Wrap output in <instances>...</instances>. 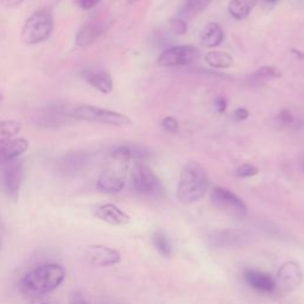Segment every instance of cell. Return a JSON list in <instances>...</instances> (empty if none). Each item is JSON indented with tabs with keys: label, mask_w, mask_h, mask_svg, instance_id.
<instances>
[{
	"label": "cell",
	"mask_w": 304,
	"mask_h": 304,
	"mask_svg": "<svg viewBox=\"0 0 304 304\" xmlns=\"http://www.w3.org/2000/svg\"><path fill=\"white\" fill-rule=\"evenodd\" d=\"M132 160L130 145L114 146L108 156V163L96 182L97 189L103 193L115 194L124 189L129 164Z\"/></svg>",
	"instance_id": "6da1fadb"
},
{
	"label": "cell",
	"mask_w": 304,
	"mask_h": 304,
	"mask_svg": "<svg viewBox=\"0 0 304 304\" xmlns=\"http://www.w3.org/2000/svg\"><path fill=\"white\" fill-rule=\"evenodd\" d=\"M209 176L205 167L198 162H189L179 175L177 197L181 204L191 205L200 201L209 189Z\"/></svg>",
	"instance_id": "7a4b0ae2"
},
{
	"label": "cell",
	"mask_w": 304,
	"mask_h": 304,
	"mask_svg": "<svg viewBox=\"0 0 304 304\" xmlns=\"http://www.w3.org/2000/svg\"><path fill=\"white\" fill-rule=\"evenodd\" d=\"M66 269L62 265L44 264L26 273L21 281V289L28 295H44L54 291L65 281Z\"/></svg>",
	"instance_id": "3957f363"
},
{
	"label": "cell",
	"mask_w": 304,
	"mask_h": 304,
	"mask_svg": "<svg viewBox=\"0 0 304 304\" xmlns=\"http://www.w3.org/2000/svg\"><path fill=\"white\" fill-rule=\"evenodd\" d=\"M54 16L48 9L36 11L25 21L22 29V40L28 46L46 42L54 31Z\"/></svg>",
	"instance_id": "277c9868"
},
{
	"label": "cell",
	"mask_w": 304,
	"mask_h": 304,
	"mask_svg": "<svg viewBox=\"0 0 304 304\" xmlns=\"http://www.w3.org/2000/svg\"><path fill=\"white\" fill-rule=\"evenodd\" d=\"M71 117L80 121L101 124V125L123 127L131 124V119L125 114L103 108L94 105H78L73 107Z\"/></svg>",
	"instance_id": "5b68a950"
},
{
	"label": "cell",
	"mask_w": 304,
	"mask_h": 304,
	"mask_svg": "<svg viewBox=\"0 0 304 304\" xmlns=\"http://www.w3.org/2000/svg\"><path fill=\"white\" fill-rule=\"evenodd\" d=\"M131 183L137 194L145 196H157L163 193V186L159 178L149 165L144 162H138L131 171Z\"/></svg>",
	"instance_id": "8992f818"
},
{
	"label": "cell",
	"mask_w": 304,
	"mask_h": 304,
	"mask_svg": "<svg viewBox=\"0 0 304 304\" xmlns=\"http://www.w3.org/2000/svg\"><path fill=\"white\" fill-rule=\"evenodd\" d=\"M71 112L73 108L68 104L50 103L37 112L36 125L46 130L61 129L73 119Z\"/></svg>",
	"instance_id": "52a82bcc"
},
{
	"label": "cell",
	"mask_w": 304,
	"mask_h": 304,
	"mask_svg": "<svg viewBox=\"0 0 304 304\" xmlns=\"http://www.w3.org/2000/svg\"><path fill=\"white\" fill-rule=\"evenodd\" d=\"M24 167L19 159L0 164V188L3 193L11 200L16 201L19 196Z\"/></svg>",
	"instance_id": "ba28073f"
},
{
	"label": "cell",
	"mask_w": 304,
	"mask_h": 304,
	"mask_svg": "<svg viewBox=\"0 0 304 304\" xmlns=\"http://www.w3.org/2000/svg\"><path fill=\"white\" fill-rule=\"evenodd\" d=\"M200 58V51L193 46H176L168 48L159 55L157 63L160 67L188 66Z\"/></svg>",
	"instance_id": "9c48e42d"
},
{
	"label": "cell",
	"mask_w": 304,
	"mask_h": 304,
	"mask_svg": "<svg viewBox=\"0 0 304 304\" xmlns=\"http://www.w3.org/2000/svg\"><path fill=\"white\" fill-rule=\"evenodd\" d=\"M212 204L217 209L233 215L242 216L247 213V206L238 195L224 187H215L211 194Z\"/></svg>",
	"instance_id": "30bf717a"
},
{
	"label": "cell",
	"mask_w": 304,
	"mask_h": 304,
	"mask_svg": "<svg viewBox=\"0 0 304 304\" xmlns=\"http://www.w3.org/2000/svg\"><path fill=\"white\" fill-rule=\"evenodd\" d=\"M250 232L245 230H217L211 232L206 236V241L213 249H232V247L244 245L250 240Z\"/></svg>",
	"instance_id": "8fae6325"
},
{
	"label": "cell",
	"mask_w": 304,
	"mask_h": 304,
	"mask_svg": "<svg viewBox=\"0 0 304 304\" xmlns=\"http://www.w3.org/2000/svg\"><path fill=\"white\" fill-rule=\"evenodd\" d=\"M303 271L298 262L294 260L284 262L277 272L276 289L283 292H291L297 289L303 281Z\"/></svg>",
	"instance_id": "7c38bea8"
},
{
	"label": "cell",
	"mask_w": 304,
	"mask_h": 304,
	"mask_svg": "<svg viewBox=\"0 0 304 304\" xmlns=\"http://www.w3.org/2000/svg\"><path fill=\"white\" fill-rule=\"evenodd\" d=\"M107 23L101 19H93L86 22L80 26L75 36V44L80 48H87L95 43L101 36L106 32Z\"/></svg>",
	"instance_id": "4fadbf2b"
},
{
	"label": "cell",
	"mask_w": 304,
	"mask_h": 304,
	"mask_svg": "<svg viewBox=\"0 0 304 304\" xmlns=\"http://www.w3.org/2000/svg\"><path fill=\"white\" fill-rule=\"evenodd\" d=\"M88 261L97 268H108L117 265L121 260L120 253L117 250L105 245L89 246L86 251Z\"/></svg>",
	"instance_id": "5bb4252c"
},
{
	"label": "cell",
	"mask_w": 304,
	"mask_h": 304,
	"mask_svg": "<svg viewBox=\"0 0 304 304\" xmlns=\"http://www.w3.org/2000/svg\"><path fill=\"white\" fill-rule=\"evenodd\" d=\"M80 77L94 89L103 94H110L113 91V78L107 70L99 68H86L80 71Z\"/></svg>",
	"instance_id": "9a60e30c"
},
{
	"label": "cell",
	"mask_w": 304,
	"mask_h": 304,
	"mask_svg": "<svg viewBox=\"0 0 304 304\" xmlns=\"http://www.w3.org/2000/svg\"><path fill=\"white\" fill-rule=\"evenodd\" d=\"M92 212L94 216L112 226H125L130 222V216L113 204L95 205Z\"/></svg>",
	"instance_id": "2e32d148"
},
{
	"label": "cell",
	"mask_w": 304,
	"mask_h": 304,
	"mask_svg": "<svg viewBox=\"0 0 304 304\" xmlns=\"http://www.w3.org/2000/svg\"><path fill=\"white\" fill-rule=\"evenodd\" d=\"M89 158L91 156L86 151H71L59 158L57 168L63 175H75L88 164Z\"/></svg>",
	"instance_id": "e0dca14e"
},
{
	"label": "cell",
	"mask_w": 304,
	"mask_h": 304,
	"mask_svg": "<svg viewBox=\"0 0 304 304\" xmlns=\"http://www.w3.org/2000/svg\"><path fill=\"white\" fill-rule=\"evenodd\" d=\"M242 277L251 288L256 289L258 291L272 294L276 290V279L269 273L253 269H246Z\"/></svg>",
	"instance_id": "ac0fdd59"
},
{
	"label": "cell",
	"mask_w": 304,
	"mask_h": 304,
	"mask_svg": "<svg viewBox=\"0 0 304 304\" xmlns=\"http://www.w3.org/2000/svg\"><path fill=\"white\" fill-rule=\"evenodd\" d=\"M29 141L25 138H13L0 145V164L19 159L29 150Z\"/></svg>",
	"instance_id": "d6986e66"
},
{
	"label": "cell",
	"mask_w": 304,
	"mask_h": 304,
	"mask_svg": "<svg viewBox=\"0 0 304 304\" xmlns=\"http://www.w3.org/2000/svg\"><path fill=\"white\" fill-rule=\"evenodd\" d=\"M281 76L280 71L273 66H264L261 68L253 71L246 78V85L251 88H259L262 85H265L269 80L272 78H278Z\"/></svg>",
	"instance_id": "ffe728a7"
},
{
	"label": "cell",
	"mask_w": 304,
	"mask_h": 304,
	"mask_svg": "<svg viewBox=\"0 0 304 304\" xmlns=\"http://www.w3.org/2000/svg\"><path fill=\"white\" fill-rule=\"evenodd\" d=\"M224 30L216 23H208L200 33V42L206 48H215L224 42Z\"/></svg>",
	"instance_id": "44dd1931"
},
{
	"label": "cell",
	"mask_w": 304,
	"mask_h": 304,
	"mask_svg": "<svg viewBox=\"0 0 304 304\" xmlns=\"http://www.w3.org/2000/svg\"><path fill=\"white\" fill-rule=\"evenodd\" d=\"M258 0H231L228 5V12L233 18L241 21L251 13L256 7Z\"/></svg>",
	"instance_id": "7402d4cb"
},
{
	"label": "cell",
	"mask_w": 304,
	"mask_h": 304,
	"mask_svg": "<svg viewBox=\"0 0 304 304\" xmlns=\"http://www.w3.org/2000/svg\"><path fill=\"white\" fill-rule=\"evenodd\" d=\"M211 0H185L179 7V18H193L207 9Z\"/></svg>",
	"instance_id": "603a6c76"
},
{
	"label": "cell",
	"mask_w": 304,
	"mask_h": 304,
	"mask_svg": "<svg viewBox=\"0 0 304 304\" xmlns=\"http://www.w3.org/2000/svg\"><path fill=\"white\" fill-rule=\"evenodd\" d=\"M206 62L217 69H227L233 66V57L224 51H209L205 56Z\"/></svg>",
	"instance_id": "cb8c5ba5"
},
{
	"label": "cell",
	"mask_w": 304,
	"mask_h": 304,
	"mask_svg": "<svg viewBox=\"0 0 304 304\" xmlns=\"http://www.w3.org/2000/svg\"><path fill=\"white\" fill-rule=\"evenodd\" d=\"M23 124L17 120H2L0 121V145L13 139L21 133Z\"/></svg>",
	"instance_id": "d4e9b609"
},
{
	"label": "cell",
	"mask_w": 304,
	"mask_h": 304,
	"mask_svg": "<svg viewBox=\"0 0 304 304\" xmlns=\"http://www.w3.org/2000/svg\"><path fill=\"white\" fill-rule=\"evenodd\" d=\"M152 244L157 252L164 258H170L174 252L172 244L168 235L162 231H156L152 235Z\"/></svg>",
	"instance_id": "484cf974"
},
{
	"label": "cell",
	"mask_w": 304,
	"mask_h": 304,
	"mask_svg": "<svg viewBox=\"0 0 304 304\" xmlns=\"http://www.w3.org/2000/svg\"><path fill=\"white\" fill-rule=\"evenodd\" d=\"M259 172L258 168L254 167L252 164H242L236 169V176L240 178H246V177H253Z\"/></svg>",
	"instance_id": "4316f807"
},
{
	"label": "cell",
	"mask_w": 304,
	"mask_h": 304,
	"mask_svg": "<svg viewBox=\"0 0 304 304\" xmlns=\"http://www.w3.org/2000/svg\"><path fill=\"white\" fill-rule=\"evenodd\" d=\"M163 129L169 133H177L179 131V124L174 117H167L162 121Z\"/></svg>",
	"instance_id": "83f0119b"
},
{
	"label": "cell",
	"mask_w": 304,
	"mask_h": 304,
	"mask_svg": "<svg viewBox=\"0 0 304 304\" xmlns=\"http://www.w3.org/2000/svg\"><path fill=\"white\" fill-rule=\"evenodd\" d=\"M170 26L172 31L178 33V35H183V33H186L187 31V23L185 22V19H182V18L179 17L171 19Z\"/></svg>",
	"instance_id": "f1b7e54d"
},
{
	"label": "cell",
	"mask_w": 304,
	"mask_h": 304,
	"mask_svg": "<svg viewBox=\"0 0 304 304\" xmlns=\"http://www.w3.org/2000/svg\"><path fill=\"white\" fill-rule=\"evenodd\" d=\"M101 0H74L75 5L77 7H80L81 10H85V11H88V10H92L95 7L96 5H99V3Z\"/></svg>",
	"instance_id": "f546056e"
},
{
	"label": "cell",
	"mask_w": 304,
	"mask_h": 304,
	"mask_svg": "<svg viewBox=\"0 0 304 304\" xmlns=\"http://www.w3.org/2000/svg\"><path fill=\"white\" fill-rule=\"evenodd\" d=\"M280 123L285 124V125H291V124L295 123V119H294V115L289 110H281L278 114V118Z\"/></svg>",
	"instance_id": "4dcf8cb0"
},
{
	"label": "cell",
	"mask_w": 304,
	"mask_h": 304,
	"mask_svg": "<svg viewBox=\"0 0 304 304\" xmlns=\"http://www.w3.org/2000/svg\"><path fill=\"white\" fill-rule=\"evenodd\" d=\"M250 115V112L246 110V108H236V110L233 112V114H232V117H233L234 121H242V120H245L249 118Z\"/></svg>",
	"instance_id": "1f68e13d"
},
{
	"label": "cell",
	"mask_w": 304,
	"mask_h": 304,
	"mask_svg": "<svg viewBox=\"0 0 304 304\" xmlns=\"http://www.w3.org/2000/svg\"><path fill=\"white\" fill-rule=\"evenodd\" d=\"M214 105H215L216 111L219 113H225L227 110V100L224 96H216L214 100Z\"/></svg>",
	"instance_id": "d6a6232c"
},
{
	"label": "cell",
	"mask_w": 304,
	"mask_h": 304,
	"mask_svg": "<svg viewBox=\"0 0 304 304\" xmlns=\"http://www.w3.org/2000/svg\"><path fill=\"white\" fill-rule=\"evenodd\" d=\"M70 304H88V302L80 291H74L70 295Z\"/></svg>",
	"instance_id": "836d02e7"
},
{
	"label": "cell",
	"mask_w": 304,
	"mask_h": 304,
	"mask_svg": "<svg viewBox=\"0 0 304 304\" xmlns=\"http://www.w3.org/2000/svg\"><path fill=\"white\" fill-rule=\"evenodd\" d=\"M0 3L7 9H16V7H19L24 3V0H0Z\"/></svg>",
	"instance_id": "e575fe53"
},
{
	"label": "cell",
	"mask_w": 304,
	"mask_h": 304,
	"mask_svg": "<svg viewBox=\"0 0 304 304\" xmlns=\"http://www.w3.org/2000/svg\"><path fill=\"white\" fill-rule=\"evenodd\" d=\"M29 304H46L44 302H42V301H33V302H31V303H29Z\"/></svg>",
	"instance_id": "d590c367"
},
{
	"label": "cell",
	"mask_w": 304,
	"mask_h": 304,
	"mask_svg": "<svg viewBox=\"0 0 304 304\" xmlns=\"http://www.w3.org/2000/svg\"><path fill=\"white\" fill-rule=\"evenodd\" d=\"M266 2H268V3H277V2H279V0H266Z\"/></svg>",
	"instance_id": "8d00e7d4"
},
{
	"label": "cell",
	"mask_w": 304,
	"mask_h": 304,
	"mask_svg": "<svg viewBox=\"0 0 304 304\" xmlns=\"http://www.w3.org/2000/svg\"><path fill=\"white\" fill-rule=\"evenodd\" d=\"M127 2H129L130 4H133V3H136V2H138V0H127Z\"/></svg>",
	"instance_id": "74e56055"
},
{
	"label": "cell",
	"mask_w": 304,
	"mask_h": 304,
	"mask_svg": "<svg viewBox=\"0 0 304 304\" xmlns=\"http://www.w3.org/2000/svg\"><path fill=\"white\" fill-rule=\"evenodd\" d=\"M0 250H2V241H0Z\"/></svg>",
	"instance_id": "f35d334b"
}]
</instances>
